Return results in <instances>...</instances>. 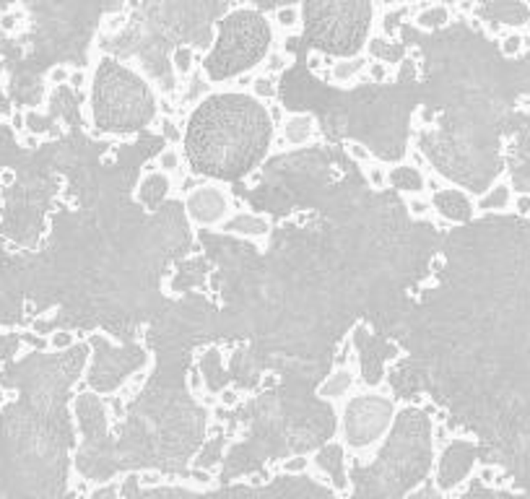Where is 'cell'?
Listing matches in <instances>:
<instances>
[{
  "label": "cell",
  "instance_id": "1",
  "mask_svg": "<svg viewBox=\"0 0 530 499\" xmlns=\"http://www.w3.org/2000/svg\"><path fill=\"white\" fill-rule=\"evenodd\" d=\"M403 406H408V403L398 400L393 388L387 385V377H382L377 388L351 395V400L336 414L338 416L336 442L346 453L354 455L359 468H364L375 461L372 455L387 440V432L393 429L395 414Z\"/></svg>",
  "mask_w": 530,
  "mask_h": 499
},
{
  "label": "cell",
  "instance_id": "2",
  "mask_svg": "<svg viewBox=\"0 0 530 499\" xmlns=\"http://www.w3.org/2000/svg\"><path fill=\"white\" fill-rule=\"evenodd\" d=\"M231 198H234V192H231L229 185L208 182V185H203L201 190L190 192V195L182 200L185 216H187V221H190L195 229L216 232V229L234 213V211H231Z\"/></svg>",
  "mask_w": 530,
  "mask_h": 499
},
{
  "label": "cell",
  "instance_id": "3",
  "mask_svg": "<svg viewBox=\"0 0 530 499\" xmlns=\"http://www.w3.org/2000/svg\"><path fill=\"white\" fill-rule=\"evenodd\" d=\"M357 385H361V374H359V356H354L348 362V367H333V372L317 385L315 395L320 400H328L330 406L336 409V414H338L351 400Z\"/></svg>",
  "mask_w": 530,
  "mask_h": 499
},
{
  "label": "cell",
  "instance_id": "4",
  "mask_svg": "<svg viewBox=\"0 0 530 499\" xmlns=\"http://www.w3.org/2000/svg\"><path fill=\"white\" fill-rule=\"evenodd\" d=\"M271 229H273L271 216L247 211V213H231L216 232L227 237L245 239V242H252L257 250H265V242H268V237H271Z\"/></svg>",
  "mask_w": 530,
  "mask_h": 499
},
{
  "label": "cell",
  "instance_id": "5",
  "mask_svg": "<svg viewBox=\"0 0 530 499\" xmlns=\"http://www.w3.org/2000/svg\"><path fill=\"white\" fill-rule=\"evenodd\" d=\"M512 198H515V188H512L507 172L494 182L486 192L473 198V216H486V213H510Z\"/></svg>",
  "mask_w": 530,
  "mask_h": 499
},
{
  "label": "cell",
  "instance_id": "6",
  "mask_svg": "<svg viewBox=\"0 0 530 499\" xmlns=\"http://www.w3.org/2000/svg\"><path fill=\"white\" fill-rule=\"evenodd\" d=\"M278 133L284 136L289 151H294V148H302V146L317 141L320 138V125L310 112H292Z\"/></svg>",
  "mask_w": 530,
  "mask_h": 499
},
{
  "label": "cell",
  "instance_id": "7",
  "mask_svg": "<svg viewBox=\"0 0 530 499\" xmlns=\"http://www.w3.org/2000/svg\"><path fill=\"white\" fill-rule=\"evenodd\" d=\"M304 3H289V6H275L273 10H268L265 18H268V27L273 31H281L286 36H296L302 34L304 29Z\"/></svg>",
  "mask_w": 530,
  "mask_h": 499
},
{
  "label": "cell",
  "instance_id": "8",
  "mask_svg": "<svg viewBox=\"0 0 530 499\" xmlns=\"http://www.w3.org/2000/svg\"><path fill=\"white\" fill-rule=\"evenodd\" d=\"M408 21L419 31H437L452 21V10L450 3H416V13Z\"/></svg>",
  "mask_w": 530,
  "mask_h": 499
},
{
  "label": "cell",
  "instance_id": "9",
  "mask_svg": "<svg viewBox=\"0 0 530 499\" xmlns=\"http://www.w3.org/2000/svg\"><path fill=\"white\" fill-rule=\"evenodd\" d=\"M366 63H369V57L364 52L354 55V57H341L333 63L330 68V86H338V89H348V86H354V83L364 76L366 71Z\"/></svg>",
  "mask_w": 530,
  "mask_h": 499
},
{
  "label": "cell",
  "instance_id": "10",
  "mask_svg": "<svg viewBox=\"0 0 530 499\" xmlns=\"http://www.w3.org/2000/svg\"><path fill=\"white\" fill-rule=\"evenodd\" d=\"M390 182L395 185V190L403 192V198L411 195H429L427 192V177L416 169H411L408 164H398L395 169H390Z\"/></svg>",
  "mask_w": 530,
  "mask_h": 499
},
{
  "label": "cell",
  "instance_id": "11",
  "mask_svg": "<svg viewBox=\"0 0 530 499\" xmlns=\"http://www.w3.org/2000/svg\"><path fill=\"white\" fill-rule=\"evenodd\" d=\"M265 471H278L286 473L289 479H302V476H310L315 471V458L312 455H286V458H278V461H268Z\"/></svg>",
  "mask_w": 530,
  "mask_h": 499
},
{
  "label": "cell",
  "instance_id": "12",
  "mask_svg": "<svg viewBox=\"0 0 530 499\" xmlns=\"http://www.w3.org/2000/svg\"><path fill=\"white\" fill-rule=\"evenodd\" d=\"M154 367H156V356L151 354V351H146V364H143L138 372H133L128 380L120 385L117 398L122 400L125 406H130V403L138 398V393L143 391V385L148 382V377H151V372H154Z\"/></svg>",
  "mask_w": 530,
  "mask_h": 499
},
{
  "label": "cell",
  "instance_id": "13",
  "mask_svg": "<svg viewBox=\"0 0 530 499\" xmlns=\"http://www.w3.org/2000/svg\"><path fill=\"white\" fill-rule=\"evenodd\" d=\"M195 68H198V63H195V47H192V45L174 47V52H172V71H174V76H177V81L190 83Z\"/></svg>",
  "mask_w": 530,
  "mask_h": 499
},
{
  "label": "cell",
  "instance_id": "14",
  "mask_svg": "<svg viewBox=\"0 0 530 499\" xmlns=\"http://www.w3.org/2000/svg\"><path fill=\"white\" fill-rule=\"evenodd\" d=\"M292 65H294V52H286V50H268L263 63H257V73L275 78L278 73H284L286 68H292Z\"/></svg>",
  "mask_w": 530,
  "mask_h": 499
},
{
  "label": "cell",
  "instance_id": "15",
  "mask_svg": "<svg viewBox=\"0 0 530 499\" xmlns=\"http://www.w3.org/2000/svg\"><path fill=\"white\" fill-rule=\"evenodd\" d=\"M154 133L164 138L166 146H180L185 136V120H172V118H159L156 125H151Z\"/></svg>",
  "mask_w": 530,
  "mask_h": 499
},
{
  "label": "cell",
  "instance_id": "16",
  "mask_svg": "<svg viewBox=\"0 0 530 499\" xmlns=\"http://www.w3.org/2000/svg\"><path fill=\"white\" fill-rule=\"evenodd\" d=\"M250 94L255 97V99H263L265 104L268 101H275L278 99V81L271 78V76H263V73H257L252 86H250Z\"/></svg>",
  "mask_w": 530,
  "mask_h": 499
},
{
  "label": "cell",
  "instance_id": "17",
  "mask_svg": "<svg viewBox=\"0 0 530 499\" xmlns=\"http://www.w3.org/2000/svg\"><path fill=\"white\" fill-rule=\"evenodd\" d=\"M361 172H364V180L369 182L372 190H385L390 185V169L382 162H377V159L372 164H364Z\"/></svg>",
  "mask_w": 530,
  "mask_h": 499
},
{
  "label": "cell",
  "instance_id": "18",
  "mask_svg": "<svg viewBox=\"0 0 530 499\" xmlns=\"http://www.w3.org/2000/svg\"><path fill=\"white\" fill-rule=\"evenodd\" d=\"M366 81L369 83H393L395 81V65H387L382 60H369L366 63Z\"/></svg>",
  "mask_w": 530,
  "mask_h": 499
},
{
  "label": "cell",
  "instance_id": "19",
  "mask_svg": "<svg viewBox=\"0 0 530 499\" xmlns=\"http://www.w3.org/2000/svg\"><path fill=\"white\" fill-rule=\"evenodd\" d=\"M406 209H408V216L421 221V218H434V203H431L429 195H411L406 198Z\"/></svg>",
  "mask_w": 530,
  "mask_h": 499
},
{
  "label": "cell",
  "instance_id": "20",
  "mask_svg": "<svg viewBox=\"0 0 530 499\" xmlns=\"http://www.w3.org/2000/svg\"><path fill=\"white\" fill-rule=\"evenodd\" d=\"M128 8L130 6H115V13H107V16L99 21V34H117L120 29L125 27L128 21Z\"/></svg>",
  "mask_w": 530,
  "mask_h": 499
},
{
  "label": "cell",
  "instance_id": "21",
  "mask_svg": "<svg viewBox=\"0 0 530 499\" xmlns=\"http://www.w3.org/2000/svg\"><path fill=\"white\" fill-rule=\"evenodd\" d=\"M78 336H76L73 330H52V333H47V351H68V349H73Z\"/></svg>",
  "mask_w": 530,
  "mask_h": 499
},
{
  "label": "cell",
  "instance_id": "22",
  "mask_svg": "<svg viewBox=\"0 0 530 499\" xmlns=\"http://www.w3.org/2000/svg\"><path fill=\"white\" fill-rule=\"evenodd\" d=\"M499 52L502 57L512 60V57H520L525 50H522V31H507V34L499 39Z\"/></svg>",
  "mask_w": 530,
  "mask_h": 499
},
{
  "label": "cell",
  "instance_id": "23",
  "mask_svg": "<svg viewBox=\"0 0 530 499\" xmlns=\"http://www.w3.org/2000/svg\"><path fill=\"white\" fill-rule=\"evenodd\" d=\"M289 115H292V112L286 109L284 101L275 99V101H268V104H265V118H268V122L273 125V133H278V130L284 127V122L289 120Z\"/></svg>",
  "mask_w": 530,
  "mask_h": 499
},
{
  "label": "cell",
  "instance_id": "24",
  "mask_svg": "<svg viewBox=\"0 0 530 499\" xmlns=\"http://www.w3.org/2000/svg\"><path fill=\"white\" fill-rule=\"evenodd\" d=\"M343 151L348 154V159L357 164H372L375 162V154H372V148L364 146L361 141H346L343 143Z\"/></svg>",
  "mask_w": 530,
  "mask_h": 499
},
{
  "label": "cell",
  "instance_id": "25",
  "mask_svg": "<svg viewBox=\"0 0 530 499\" xmlns=\"http://www.w3.org/2000/svg\"><path fill=\"white\" fill-rule=\"evenodd\" d=\"M406 162L411 164V169L421 172L424 177H427V174H429L431 169H434V167L429 164V159H427V154L421 151L419 146H408V148H406Z\"/></svg>",
  "mask_w": 530,
  "mask_h": 499
},
{
  "label": "cell",
  "instance_id": "26",
  "mask_svg": "<svg viewBox=\"0 0 530 499\" xmlns=\"http://www.w3.org/2000/svg\"><path fill=\"white\" fill-rule=\"evenodd\" d=\"M71 71H73V65L68 63H57L52 65L50 71L45 73V81L50 89H55V86H68V78H71Z\"/></svg>",
  "mask_w": 530,
  "mask_h": 499
},
{
  "label": "cell",
  "instance_id": "27",
  "mask_svg": "<svg viewBox=\"0 0 530 499\" xmlns=\"http://www.w3.org/2000/svg\"><path fill=\"white\" fill-rule=\"evenodd\" d=\"M185 382H187V393H190L192 398H198V395H203V393L208 391V385H206V377L201 374V367H198V364H192V367H190V372H187Z\"/></svg>",
  "mask_w": 530,
  "mask_h": 499
},
{
  "label": "cell",
  "instance_id": "28",
  "mask_svg": "<svg viewBox=\"0 0 530 499\" xmlns=\"http://www.w3.org/2000/svg\"><path fill=\"white\" fill-rule=\"evenodd\" d=\"M19 338H21V346H27L29 351H34V349L47 351V336H39L34 330H21Z\"/></svg>",
  "mask_w": 530,
  "mask_h": 499
},
{
  "label": "cell",
  "instance_id": "29",
  "mask_svg": "<svg viewBox=\"0 0 530 499\" xmlns=\"http://www.w3.org/2000/svg\"><path fill=\"white\" fill-rule=\"evenodd\" d=\"M89 83H92V76H89V71H83V68H78V71H71V78H68V86L73 91H86L89 89Z\"/></svg>",
  "mask_w": 530,
  "mask_h": 499
},
{
  "label": "cell",
  "instance_id": "30",
  "mask_svg": "<svg viewBox=\"0 0 530 499\" xmlns=\"http://www.w3.org/2000/svg\"><path fill=\"white\" fill-rule=\"evenodd\" d=\"M239 400H242V395H239V391H234V388L219 391V406L224 411H231L234 406H239Z\"/></svg>",
  "mask_w": 530,
  "mask_h": 499
},
{
  "label": "cell",
  "instance_id": "31",
  "mask_svg": "<svg viewBox=\"0 0 530 499\" xmlns=\"http://www.w3.org/2000/svg\"><path fill=\"white\" fill-rule=\"evenodd\" d=\"M512 213L530 216V192H515V198H512Z\"/></svg>",
  "mask_w": 530,
  "mask_h": 499
},
{
  "label": "cell",
  "instance_id": "32",
  "mask_svg": "<svg viewBox=\"0 0 530 499\" xmlns=\"http://www.w3.org/2000/svg\"><path fill=\"white\" fill-rule=\"evenodd\" d=\"M8 122H10V130L16 133V138L27 133V112H24V109H13Z\"/></svg>",
  "mask_w": 530,
  "mask_h": 499
},
{
  "label": "cell",
  "instance_id": "33",
  "mask_svg": "<svg viewBox=\"0 0 530 499\" xmlns=\"http://www.w3.org/2000/svg\"><path fill=\"white\" fill-rule=\"evenodd\" d=\"M156 172H159V164H156V156H151V159H146V162L141 164V174H138V182L151 180Z\"/></svg>",
  "mask_w": 530,
  "mask_h": 499
},
{
  "label": "cell",
  "instance_id": "34",
  "mask_svg": "<svg viewBox=\"0 0 530 499\" xmlns=\"http://www.w3.org/2000/svg\"><path fill=\"white\" fill-rule=\"evenodd\" d=\"M195 403H198V406H203V409H210V411L219 409V393L206 391L203 395H198V398H195Z\"/></svg>",
  "mask_w": 530,
  "mask_h": 499
},
{
  "label": "cell",
  "instance_id": "35",
  "mask_svg": "<svg viewBox=\"0 0 530 499\" xmlns=\"http://www.w3.org/2000/svg\"><path fill=\"white\" fill-rule=\"evenodd\" d=\"M263 167H255L250 174H245V188L247 190H255V188H260V182H263Z\"/></svg>",
  "mask_w": 530,
  "mask_h": 499
},
{
  "label": "cell",
  "instance_id": "36",
  "mask_svg": "<svg viewBox=\"0 0 530 499\" xmlns=\"http://www.w3.org/2000/svg\"><path fill=\"white\" fill-rule=\"evenodd\" d=\"M24 148H37V146H42L45 143V138H39V136H31V133H24V136H19L16 138Z\"/></svg>",
  "mask_w": 530,
  "mask_h": 499
},
{
  "label": "cell",
  "instance_id": "37",
  "mask_svg": "<svg viewBox=\"0 0 530 499\" xmlns=\"http://www.w3.org/2000/svg\"><path fill=\"white\" fill-rule=\"evenodd\" d=\"M278 382H281L278 374H263V377H260V391H273Z\"/></svg>",
  "mask_w": 530,
  "mask_h": 499
},
{
  "label": "cell",
  "instance_id": "38",
  "mask_svg": "<svg viewBox=\"0 0 530 499\" xmlns=\"http://www.w3.org/2000/svg\"><path fill=\"white\" fill-rule=\"evenodd\" d=\"M16 182V172L10 169V167H6V169H0V188H10Z\"/></svg>",
  "mask_w": 530,
  "mask_h": 499
},
{
  "label": "cell",
  "instance_id": "39",
  "mask_svg": "<svg viewBox=\"0 0 530 499\" xmlns=\"http://www.w3.org/2000/svg\"><path fill=\"white\" fill-rule=\"evenodd\" d=\"M13 398H16L13 393H8V391H6V388H0V409H3V406H6L8 400H13Z\"/></svg>",
  "mask_w": 530,
  "mask_h": 499
},
{
  "label": "cell",
  "instance_id": "40",
  "mask_svg": "<svg viewBox=\"0 0 530 499\" xmlns=\"http://www.w3.org/2000/svg\"><path fill=\"white\" fill-rule=\"evenodd\" d=\"M525 34L530 36V18H528V24H525Z\"/></svg>",
  "mask_w": 530,
  "mask_h": 499
}]
</instances>
